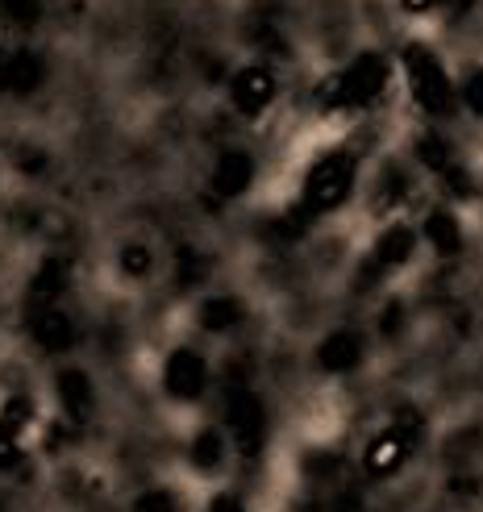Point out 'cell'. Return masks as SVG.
<instances>
[{"instance_id":"cell-21","label":"cell","mask_w":483,"mask_h":512,"mask_svg":"<svg viewBox=\"0 0 483 512\" xmlns=\"http://www.w3.org/2000/svg\"><path fill=\"white\" fill-rule=\"evenodd\" d=\"M17 463V438H9V433H0V471Z\"/></svg>"},{"instance_id":"cell-23","label":"cell","mask_w":483,"mask_h":512,"mask_svg":"<svg viewBox=\"0 0 483 512\" xmlns=\"http://www.w3.org/2000/svg\"><path fill=\"white\" fill-rule=\"evenodd\" d=\"M434 0H404V9H413V13H425Z\"/></svg>"},{"instance_id":"cell-3","label":"cell","mask_w":483,"mask_h":512,"mask_svg":"<svg viewBox=\"0 0 483 512\" xmlns=\"http://www.w3.org/2000/svg\"><path fill=\"white\" fill-rule=\"evenodd\" d=\"M388 84V59L384 55H359L334 84L325 88L329 105H371Z\"/></svg>"},{"instance_id":"cell-22","label":"cell","mask_w":483,"mask_h":512,"mask_svg":"<svg viewBox=\"0 0 483 512\" xmlns=\"http://www.w3.org/2000/svg\"><path fill=\"white\" fill-rule=\"evenodd\" d=\"M5 88H9V59L0 55V92H5Z\"/></svg>"},{"instance_id":"cell-17","label":"cell","mask_w":483,"mask_h":512,"mask_svg":"<svg viewBox=\"0 0 483 512\" xmlns=\"http://www.w3.org/2000/svg\"><path fill=\"white\" fill-rule=\"evenodd\" d=\"M0 13H5L9 21H17V25H30L42 13V0H0Z\"/></svg>"},{"instance_id":"cell-19","label":"cell","mask_w":483,"mask_h":512,"mask_svg":"<svg viewBox=\"0 0 483 512\" xmlns=\"http://www.w3.org/2000/svg\"><path fill=\"white\" fill-rule=\"evenodd\" d=\"M463 100L471 105V113L483 117V71H471L467 75V84H463Z\"/></svg>"},{"instance_id":"cell-9","label":"cell","mask_w":483,"mask_h":512,"mask_svg":"<svg viewBox=\"0 0 483 512\" xmlns=\"http://www.w3.org/2000/svg\"><path fill=\"white\" fill-rule=\"evenodd\" d=\"M359 354H363L359 334H334L321 346V367L325 371H350L354 363H359Z\"/></svg>"},{"instance_id":"cell-1","label":"cell","mask_w":483,"mask_h":512,"mask_svg":"<svg viewBox=\"0 0 483 512\" xmlns=\"http://www.w3.org/2000/svg\"><path fill=\"white\" fill-rule=\"evenodd\" d=\"M354 192V155L338 150V155H325L309 179H304V200H300V217H321V213H334L338 204H346V196Z\"/></svg>"},{"instance_id":"cell-12","label":"cell","mask_w":483,"mask_h":512,"mask_svg":"<svg viewBox=\"0 0 483 512\" xmlns=\"http://www.w3.org/2000/svg\"><path fill=\"white\" fill-rule=\"evenodd\" d=\"M238 321H242V309H238V300H230V296L205 300V309H200V325L213 329V334H221V329H230Z\"/></svg>"},{"instance_id":"cell-18","label":"cell","mask_w":483,"mask_h":512,"mask_svg":"<svg viewBox=\"0 0 483 512\" xmlns=\"http://www.w3.org/2000/svg\"><path fill=\"white\" fill-rule=\"evenodd\" d=\"M121 267L130 271V275H146L150 271V250L146 246H130V250L121 254Z\"/></svg>"},{"instance_id":"cell-16","label":"cell","mask_w":483,"mask_h":512,"mask_svg":"<svg viewBox=\"0 0 483 512\" xmlns=\"http://www.w3.org/2000/svg\"><path fill=\"white\" fill-rule=\"evenodd\" d=\"M404 192H409V184H404V175L396 171V167H388V175H384V184L375 188V204L379 209H388V204H396Z\"/></svg>"},{"instance_id":"cell-11","label":"cell","mask_w":483,"mask_h":512,"mask_svg":"<svg viewBox=\"0 0 483 512\" xmlns=\"http://www.w3.org/2000/svg\"><path fill=\"white\" fill-rule=\"evenodd\" d=\"M59 396H63V404H67L71 417H84L88 404H92L88 375H84V371H63V375H59Z\"/></svg>"},{"instance_id":"cell-4","label":"cell","mask_w":483,"mask_h":512,"mask_svg":"<svg viewBox=\"0 0 483 512\" xmlns=\"http://www.w3.org/2000/svg\"><path fill=\"white\" fill-rule=\"evenodd\" d=\"M205 379H209V371H205V358H200V354L175 350V354L167 358V392H171V396L192 400V396L205 392Z\"/></svg>"},{"instance_id":"cell-8","label":"cell","mask_w":483,"mask_h":512,"mask_svg":"<svg viewBox=\"0 0 483 512\" xmlns=\"http://www.w3.org/2000/svg\"><path fill=\"white\" fill-rule=\"evenodd\" d=\"M34 338L46 346V350H67L75 342V325L71 317H63L59 309H42L38 321H34Z\"/></svg>"},{"instance_id":"cell-13","label":"cell","mask_w":483,"mask_h":512,"mask_svg":"<svg viewBox=\"0 0 483 512\" xmlns=\"http://www.w3.org/2000/svg\"><path fill=\"white\" fill-rule=\"evenodd\" d=\"M42 80V63L34 55H13L9 59V88L13 92H34Z\"/></svg>"},{"instance_id":"cell-5","label":"cell","mask_w":483,"mask_h":512,"mask_svg":"<svg viewBox=\"0 0 483 512\" xmlns=\"http://www.w3.org/2000/svg\"><path fill=\"white\" fill-rule=\"evenodd\" d=\"M250 179H254V159L246 155V150H225V155L217 159V167H213V192L221 200H234L250 188Z\"/></svg>"},{"instance_id":"cell-6","label":"cell","mask_w":483,"mask_h":512,"mask_svg":"<svg viewBox=\"0 0 483 512\" xmlns=\"http://www.w3.org/2000/svg\"><path fill=\"white\" fill-rule=\"evenodd\" d=\"M275 96V75L267 67H246L234 80V105L242 113H263Z\"/></svg>"},{"instance_id":"cell-7","label":"cell","mask_w":483,"mask_h":512,"mask_svg":"<svg viewBox=\"0 0 483 512\" xmlns=\"http://www.w3.org/2000/svg\"><path fill=\"white\" fill-rule=\"evenodd\" d=\"M413 246H417V234H413V229H409V225H392L388 234L379 238L375 254H371L367 275H379V271H388V267H400V263L413 254Z\"/></svg>"},{"instance_id":"cell-14","label":"cell","mask_w":483,"mask_h":512,"mask_svg":"<svg viewBox=\"0 0 483 512\" xmlns=\"http://www.w3.org/2000/svg\"><path fill=\"white\" fill-rule=\"evenodd\" d=\"M63 284H67V267L50 259V263L38 271V279H34V296H38L42 304H50V296H59Z\"/></svg>"},{"instance_id":"cell-15","label":"cell","mask_w":483,"mask_h":512,"mask_svg":"<svg viewBox=\"0 0 483 512\" xmlns=\"http://www.w3.org/2000/svg\"><path fill=\"white\" fill-rule=\"evenodd\" d=\"M400 454H404V442L400 438H379L371 446V454H367V467L371 471H392L400 463Z\"/></svg>"},{"instance_id":"cell-10","label":"cell","mask_w":483,"mask_h":512,"mask_svg":"<svg viewBox=\"0 0 483 512\" xmlns=\"http://www.w3.org/2000/svg\"><path fill=\"white\" fill-rule=\"evenodd\" d=\"M425 234H429V242H434L438 254H454V250L463 246L459 221H454L446 209H438V213H429V217H425Z\"/></svg>"},{"instance_id":"cell-20","label":"cell","mask_w":483,"mask_h":512,"mask_svg":"<svg viewBox=\"0 0 483 512\" xmlns=\"http://www.w3.org/2000/svg\"><path fill=\"white\" fill-rule=\"evenodd\" d=\"M217 450H221L217 433H205V438L196 442V463H217Z\"/></svg>"},{"instance_id":"cell-2","label":"cell","mask_w":483,"mask_h":512,"mask_svg":"<svg viewBox=\"0 0 483 512\" xmlns=\"http://www.w3.org/2000/svg\"><path fill=\"white\" fill-rule=\"evenodd\" d=\"M404 71H409L413 96L421 100L425 113H434V117H450L454 113V88L446 80L442 63L429 55L425 46H404Z\"/></svg>"}]
</instances>
